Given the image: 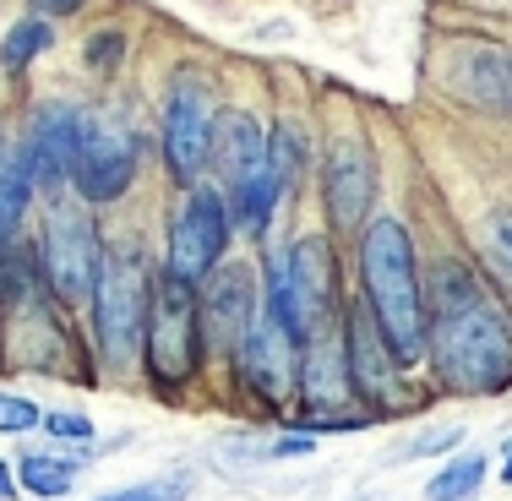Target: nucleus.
I'll return each mask as SVG.
<instances>
[{
	"label": "nucleus",
	"instance_id": "39448f33",
	"mask_svg": "<svg viewBox=\"0 0 512 501\" xmlns=\"http://www.w3.org/2000/svg\"><path fill=\"white\" fill-rule=\"evenodd\" d=\"M202 365H207V349H202L197 289H186V284H175V278L158 273L148 333H142V371H148L153 393L169 403V398H180L191 382H197Z\"/></svg>",
	"mask_w": 512,
	"mask_h": 501
},
{
	"label": "nucleus",
	"instance_id": "6ab92c4d",
	"mask_svg": "<svg viewBox=\"0 0 512 501\" xmlns=\"http://www.w3.org/2000/svg\"><path fill=\"white\" fill-rule=\"evenodd\" d=\"M306 153H311V142H306V126H300L295 115H284L278 126H267V169H273L278 197H289V186L300 180Z\"/></svg>",
	"mask_w": 512,
	"mask_h": 501
},
{
	"label": "nucleus",
	"instance_id": "2f4dec72",
	"mask_svg": "<svg viewBox=\"0 0 512 501\" xmlns=\"http://www.w3.org/2000/svg\"><path fill=\"white\" fill-rule=\"evenodd\" d=\"M360 501H376V496H360Z\"/></svg>",
	"mask_w": 512,
	"mask_h": 501
},
{
	"label": "nucleus",
	"instance_id": "1a4fd4ad",
	"mask_svg": "<svg viewBox=\"0 0 512 501\" xmlns=\"http://www.w3.org/2000/svg\"><path fill=\"white\" fill-rule=\"evenodd\" d=\"M235 387L246 403H262V409L284 414L295 409V382H300V344L273 322L267 311H256L251 333L240 338L235 349Z\"/></svg>",
	"mask_w": 512,
	"mask_h": 501
},
{
	"label": "nucleus",
	"instance_id": "20e7f679",
	"mask_svg": "<svg viewBox=\"0 0 512 501\" xmlns=\"http://www.w3.org/2000/svg\"><path fill=\"white\" fill-rule=\"evenodd\" d=\"M148 311H153V278L148 262L126 246H104L99 273H93V338H99V360L109 371L142 365V333H148Z\"/></svg>",
	"mask_w": 512,
	"mask_h": 501
},
{
	"label": "nucleus",
	"instance_id": "423d86ee",
	"mask_svg": "<svg viewBox=\"0 0 512 501\" xmlns=\"http://www.w3.org/2000/svg\"><path fill=\"white\" fill-rule=\"evenodd\" d=\"M99 256H104V246H99V224H93L88 202H77V197L50 202L39 246H33V267H39V278H44V289H50L55 305L77 311V305L93 295Z\"/></svg>",
	"mask_w": 512,
	"mask_h": 501
},
{
	"label": "nucleus",
	"instance_id": "b1692460",
	"mask_svg": "<svg viewBox=\"0 0 512 501\" xmlns=\"http://www.w3.org/2000/svg\"><path fill=\"white\" fill-rule=\"evenodd\" d=\"M39 425H44V409H39V403L0 387V436H28V431H39Z\"/></svg>",
	"mask_w": 512,
	"mask_h": 501
},
{
	"label": "nucleus",
	"instance_id": "f03ea898",
	"mask_svg": "<svg viewBox=\"0 0 512 501\" xmlns=\"http://www.w3.org/2000/svg\"><path fill=\"white\" fill-rule=\"evenodd\" d=\"M360 300L371 311V322L382 327L387 349L398 354V365L425 360V284H420V256H414L409 224L398 213H371V224L360 229Z\"/></svg>",
	"mask_w": 512,
	"mask_h": 501
},
{
	"label": "nucleus",
	"instance_id": "a878e982",
	"mask_svg": "<svg viewBox=\"0 0 512 501\" xmlns=\"http://www.w3.org/2000/svg\"><path fill=\"white\" fill-rule=\"evenodd\" d=\"M191 485L186 480H148V485H120V491H104L93 501H186Z\"/></svg>",
	"mask_w": 512,
	"mask_h": 501
},
{
	"label": "nucleus",
	"instance_id": "5701e85b",
	"mask_svg": "<svg viewBox=\"0 0 512 501\" xmlns=\"http://www.w3.org/2000/svg\"><path fill=\"white\" fill-rule=\"evenodd\" d=\"M491 278L502 284V305L512 311V213L491 218Z\"/></svg>",
	"mask_w": 512,
	"mask_h": 501
},
{
	"label": "nucleus",
	"instance_id": "6e6552de",
	"mask_svg": "<svg viewBox=\"0 0 512 501\" xmlns=\"http://www.w3.org/2000/svg\"><path fill=\"white\" fill-rule=\"evenodd\" d=\"M344 354H349V387L355 403H365V414H398L409 409V387H404V365L387 349L382 327L371 322L365 300H344Z\"/></svg>",
	"mask_w": 512,
	"mask_h": 501
},
{
	"label": "nucleus",
	"instance_id": "f257e3e1",
	"mask_svg": "<svg viewBox=\"0 0 512 501\" xmlns=\"http://www.w3.org/2000/svg\"><path fill=\"white\" fill-rule=\"evenodd\" d=\"M425 354L447 393L496 398L512 387V311L463 262H436Z\"/></svg>",
	"mask_w": 512,
	"mask_h": 501
},
{
	"label": "nucleus",
	"instance_id": "aec40b11",
	"mask_svg": "<svg viewBox=\"0 0 512 501\" xmlns=\"http://www.w3.org/2000/svg\"><path fill=\"white\" fill-rule=\"evenodd\" d=\"M485 469H491L485 452H453V458L425 480V501H474L485 485Z\"/></svg>",
	"mask_w": 512,
	"mask_h": 501
},
{
	"label": "nucleus",
	"instance_id": "412c9836",
	"mask_svg": "<svg viewBox=\"0 0 512 501\" xmlns=\"http://www.w3.org/2000/svg\"><path fill=\"white\" fill-rule=\"evenodd\" d=\"M44 50H55V28H50L44 17H33V11H28V17L11 22L6 39H0V66H6V71H28Z\"/></svg>",
	"mask_w": 512,
	"mask_h": 501
},
{
	"label": "nucleus",
	"instance_id": "f8f14e48",
	"mask_svg": "<svg viewBox=\"0 0 512 501\" xmlns=\"http://www.w3.org/2000/svg\"><path fill=\"white\" fill-rule=\"evenodd\" d=\"M197 305H202V349H207V360H235L240 338L251 333L256 311H262V300H256V273L246 262H224L197 289Z\"/></svg>",
	"mask_w": 512,
	"mask_h": 501
},
{
	"label": "nucleus",
	"instance_id": "a211bd4d",
	"mask_svg": "<svg viewBox=\"0 0 512 501\" xmlns=\"http://www.w3.org/2000/svg\"><path fill=\"white\" fill-rule=\"evenodd\" d=\"M33 175L28 164H22L17 148H0V251L11 246V240L22 235V224H28V207H33Z\"/></svg>",
	"mask_w": 512,
	"mask_h": 501
},
{
	"label": "nucleus",
	"instance_id": "2eb2a0df",
	"mask_svg": "<svg viewBox=\"0 0 512 501\" xmlns=\"http://www.w3.org/2000/svg\"><path fill=\"white\" fill-rule=\"evenodd\" d=\"M82 120L88 109L77 104H39L28 120V137H22V164H28L33 186L39 191H60L71 186V169H77V148H82Z\"/></svg>",
	"mask_w": 512,
	"mask_h": 501
},
{
	"label": "nucleus",
	"instance_id": "0eeeda50",
	"mask_svg": "<svg viewBox=\"0 0 512 501\" xmlns=\"http://www.w3.org/2000/svg\"><path fill=\"white\" fill-rule=\"evenodd\" d=\"M229 235H235V218H229V202L218 186H191L180 197L175 218H169V240H164V278L186 289H202L207 278L224 267Z\"/></svg>",
	"mask_w": 512,
	"mask_h": 501
},
{
	"label": "nucleus",
	"instance_id": "dca6fc26",
	"mask_svg": "<svg viewBox=\"0 0 512 501\" xmlns=\"http://www.w3.org/2000/svg\"><path fill=\"white\" fill-rule=\"evenodd\" d=\"M447 93L512 126V44H458L442 71Z\"/></svg>",
	"mask_w": 512,
	"mask_h": 501
},
{
	"label": "nucleus",
	"instance_id": "4468645a",
	"mask_svg": "<svg viewBox=\"0 0 512 501\" xmlns=\"http://www.w3.org/2000/svg\"><path fill=\"white\" fill-rule=\"evenodd\" d=\"M295 403H300V425L316 420H338L355 403L349 387V354H344V316L333 327H322L316 338L300 344V382H295Z\"/></svg>",
	"mask_w": 512,
	"mask_h": 501
},
{
	"label": "nucleus",
	"instance_id": "4be33fe9",
	"mask_svg": "<svg viewBox=\"0 0 512 501\" xmlns=\"http://www.w3.org/2000/svg\"><path fill=\"white\" fill-rule=\"evenodd\" d=\"M463 425H431V431H420L414 442L398 452V463H420V458H447V452H463Z\"/></svg>",
	"mask_w": 512,
	"mask_h": 501
},
{
	"label": "nucleus",
	"instance_id": "393cba45",
	"mask_svg": "<svg viewBox=\"0 0 512 501\" xmlns=\"http://www.w3.org/2000/svg\"><path fill=\"white\" fill-rule=\"evenodd\" d=\"M44 436H55V442L88 452V442H93V420H88V414H77V409H50V414H44ZM88 458H93V452H88Z\"/></svg>",
	"mask_w": 512,
	"mask_h": 501
},
{
	"label": "nucleus",
	"instance_id": "f3484780",
	"mask_svg": "<svg viewBox=\"0 0 512 501\" xmlns=\"http://www.w3.org/2000/svg\"><path fill=\"white\" fill-rule=\"evenodd\" d=\"M88 463V452H22L17 458V485L28 496H44V501H60L77 491V474Z\"/></svg>",
	"mask_w": 512,
	"mask_h": 501
},
{
	"label": "nucleus",
	"instance_id": "9d476101",
	"mask_svg": "<svg viewBox=\"0 0 512 501\" xmlns=\"http://www.w3.org/2000/svg\"><path fill=\"white\" fill-rule=\"evenodd\" d=\"M376 180H382V169H376V148L365 142V131H338L322 164V207L333 235H360L371 224Z\"/></svg>",
	"mask_w": 512,
	"mask_h": 501
},
{
	"label": "nucleus",
	"instance_id": "7c9ffc66",
	"mask_svg": "<svg viewBox=\"0 0 512 501\" xmlns=\"http://www.w3.org/2000/svg\"><path fill=\"white\" fill-rule=\"evenodd\" d=\"M502 485H512V442L502 447Z\"/></svg>",
	"mask_w": 512,
	"mask_h": 501
},
{
	"label": "nucleus",
	"instance_id": "7ed1b4c3",
	"mask_svg": "<svg viewBox=\"0 0 512 501\" xmlns=\"http://www.w3.org/2000/svg\"><path fill=\"white\" fill-rule=\"evenodd\" d=\"M262 311L284 327L295 344L333 327L338 316V256L333 235H295L262 273Z\"/></svg>",
	"mask_w": 512,
	"mask_h": 501
},
{
	"label": "nucleus",
	"instance_id": "ddd939ff",
	"mask_svg": "<svg viewBox=\"0 0 512 501\" xmlns=\"http://www.w3.org/2000/svg\"><path fill=\"white\" fill-rule=\"evenodd\" d=\"M213 99H207V88L197 82H175L164 99V131H158V142H164V169L169 180H175L180 191L202 186V169H207V142H213Z\"/></svg>",
	"mask_w": 512,
	"mask_h": 501
},
{
	"label": "nucleus",
	"instance_id": "c756f323",
	"mask_svg": "<svg viewBox=\"0 0 512 501\" xmlns=\"http://www.w3.org/2000/svg\"><path fill=\"white\" fill-rule=\"evenodd\" d=\"M17 496H22V485H17V463L0 458V501H17Z\"/></svg>",
	"mask_w": 512,
	"mask_h": 501
},
{
	"label": "nucleus",
	"instance_id": "cd10ccee",
	"mask_svg": "<svg viewBox=\"0 0 512 501\" xmlns=\"http://www.w3.org/2000/svg\"><path fill=\"white\" fill-rule=\"evenodd\" d=\"M316 442H311V431H289V436H278V442H267V447H256V458L262 463H284V458H311Z\"/></svg>",
	"mask_w": 512,
	"mask_h": 501
},
{
	"label": "nucleus",
	"instance_id": "c85d7f7f",
	"mask_svg": "<svg viewBox=\"0 0 512 501\" xmlns=\"http://www.w3.org/2000/svg\"><path fill=\"white\" fill-rule=\"evenodd\" d=\"M33 6V17H44V22H55V17H77L88 0H28Z\"/></svg>",
	"mask_w": 512,
	"mask_h": 501
},
{
	"label": "nucleus",
	"instance_id": "bb28decb",
	"mask_svg": "<svg viewBox=\"0 0 512 501\" xmlns=\"http://www.w3.org/2000/svg\"><path fill=\"white\" fill-rule=\"evenodd\" d=\"M120 60H126V33H120V28H99L88 39V66L93 71H115Z\"/></svg>",
	"mask_w": 512,
	"mask_h": 501
},
{
	"label": "nucleus",
	"instance_id": "9b49d317",
	"mask_svg": "<svg viewBox=\"0 0 512 501\" xmlns=\"http://www.w3.org/2000/svg\"><path fill=\"white\" fill-rule=\"evenodd\" d=\"M137 164H142V142L126 126H104L99 115L82 120V148H77V169H71V191L77 202L104 207L120 202L137 186Z\"/></svg>",
	"mask_w": 512,
	"mask_h": 501
}]
</instances>
